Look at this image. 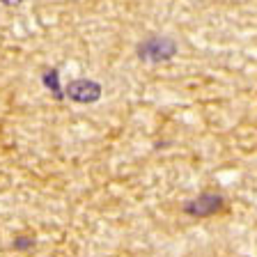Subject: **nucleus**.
I'll return each mask as SVG.
<instances>
[{"label": "nucleus", "mask_w": 257, "mask_h": 257, "mask_svg": "<svg viewBox=\"0 0 257 257\" xmlns=\"http://www.w3.org/2000/svg\"><path fill=\"white\" fill-rule=\"evenodd\" d=\"M177 53H179V44H177L172 37H159V35L145 37L143 42H138V46H136L138 60L150 62V64L170 62Z\"/></svg>", "instance_id": "obj_1"}, {"label": "nucleus", "mask_w": 257, "mask_h": 257, "mask_svg": "<svg viewBox=\"0 0 257 257\" xmlns=\"http://www.w3.org/2000/svg\"><path fill=\"white\" fill-rule=\"evenodd\" d=\"M223 209H225V198L220 193L204 191V193H200L195 200L184 202L182 211L186 216H193V218H209V216L220 214Z\"/></svg>", "instance_id": "obj_2"}, {"label": "nucleus", "mask_w": 257, "mask_h": 257, "mask_svg": "<svg viewBox=\"0 0 257 257\" xmlns=\"http://www.w3.org/2000/svg\"><path fill=\"white\" fill-rule=\"evenodd\" d=\"M62 92H64V99L87 106V103H96L101 99L103 87H101V83H96L92 78H74L67 83V87Z\"/></svg>", "instance_id": "obj_3"}, {"label": "nucleus", "mask_w": 257, "mask_h": 257, "mask_svg": "<svg viewBox=\"0 0 257 257\" xmlns=\"http://www.w3.org/2000/svg\"><path fill=\"white\" fill-rule=\"evenodd\" d=\"M42 83L44 87H46L51 94L58 99V101H62L64 99V92H62V85H60V71L58 69H46L42 74Z\"/></svg>", "instance_id": "obj_4"}, {"label": "nucleus", "mask_w": 257, "mask_h": 257, "mask_svg": "<svg viewBox=\"0 0 257 257\" xmlns=\"http://www.w3.org/2000/svg\"><path fill=\"white\" fill-rule=\"evenodd\" d=\"M12 248L14 250H30V248H35V239L32 236H16Z\"/></svg>", "instance_id": "obj_5"}, {"label": "nucleus", "mask_w": 257, "mask_h": 257, "mask_svg": "<svg viewBox=\"0 0 257 257\" xmlns=\"http://www.w3.org/2000/svg\"><path fill=\"white\" fill-rule=\"evenodd\" d=\"M3 5H7V7H16V5H21L23 0H0Z\"/></svg>", "instance_id": "obj_6"}]
</instances>
